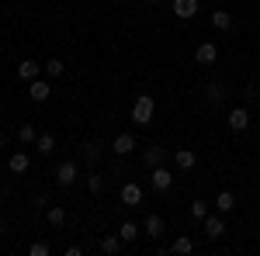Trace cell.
Segmentation results:
<instances>
[{"instance_id":"25","label":"cell","mask_w":260,"mask_h":256,"mask_svg":"<svg viewBox=\"0 0 260 256\" xmlns=\"http://www.w3.org/2000/svg\"><path fill=\"white\" fill-rule=\"evenodd\" d=\"M83 159H87L90 166L101 159V145H98V142H87V145H83Z\"/></svg>"},{"instance_id":"11","label":"cell","mask_w":260,"mask_h":256,"mask_svg":"<svg viewBox=\"0 0 260 256\" xmlns=\"http://www.w3.org/2000/svg\"><path fill=\"white\" fill-rule=\"evenodd\" d=\"M205 236L208 239H222L225 236V222L219 215H205Z\"/></svg>"},{"instance_id":"8","label":"cell","mask_w":260,"mask_h":256,"mask_svg":"<svg viewBox=\"0 0 260 256\" xmlns=\"http://www.w3.org/2000/svg\"><path fill=\"white\" fill-rule=\"evenodd\" d=\"M142 232L149 239H163V232H167V225H163L160 215H146V222H142Z\"/></svg>"},{"instance_id":"30","label":"cell","mask_w":260,"mask_h":256,"mask_svg":"<svg viewBox=\"0 0 260 256\" xmlns=\"http://www.w3.org/2000/svg\"><path fill=\"white\" fill-rule=\"evenodd\" d=\"M4 145H7V138H4V135H0V149H4Z\"/></svg>"},{"instance_id":"2","label":"cell","mask_w":260,"mask_h":256,"mask_svg":"<svg viewBox=\"0 0 260 256\" xmlns=\"http://www.w3.org/2000/svg\"><path fill=\"white\" fill-rule=\"evenodd\" d=\"M149 187H153L156 194H167V191L174 187V173H170L163 163H160V166H153V170H149Z\"/></svg>"},{"instance_id":"15","label":"cell","mask_w":260,"mask_h":256,"mask_svg":"<svg viewBox=\"0 0 260 256\" xmlns=\"http://www.w3.org/2000/svg\"><path fill=\"white\" fill-rule=\"evenodd\" d=\"M215 208H219V215H229V211L236 208V197H233V191H219V197H215Z\"/></svg>"},{"instance_id":"13","label":"cell","mask_w":260,"mask_h":256,"mask_svg":"<svg viewBox=\"0 0 260 256\" xmlns=\"http://www.w3.org/2000/svg\"><path fill=\"white\" fill-rule=\"evenodd\" d=\"M42 69H45V66H39V62H35V59H24V62H21V66H18V77H21V80H28V83H31V80H39V73H42Z\"/></svg>"},{"instance_id":"29","label":"cell","mask_w":260,"mask_h":256,"mask_svg":"<svg viewBox=\"0 0 260 256\" xmlns=\"http://www.w3.org/2000/svg\"><path fill=\"white\" fill-rule=\"evenodd\" d=\"M208 97H212V100L222 97V87H219V83H212V87H208Z\"/></svg>"},{"instance_id":"27","label":"cell","mask_w":260,"mask_h":256,"mask_svg":"<svg viewBox=\"0 0 260 256\" xmlns=\"http://www.w3.org/2000/svg\"><path fill=\"white\" fill-rule=\"evenodd\" d=\"M87 191H90V194H101V191H104V180H101L98 173H90V177H87Z\"/></svg>"},{"instance_id":"12","label":"cell","mask_w":260,"mask_h":256,"mask_svg":"<svg viewBox=\"0 0 260 256\" xmlns=\"http://www.w3.org/2000/svg\"><path fill=\"white\" fill-rule=\"evenodd\" d=\"M111 149H115L118 156H128V153L136 149V135H128V132H121V135L115 138V142H111Z\"/></svg>"},{"instance_id":"19","label":"cell","mask_w":260,"mask_h":256,"mask_svg":"<svg viewBox=\"0 0 260 256\" xmlns=\"http://www.w3.org/2000/svg\"><path fill=\"white\" fill-rule=\"evenodd\" d=\"M170 253H180V256L194 253V239H191V236H177V239H174V246H170Z\"/></svg>"},{"instance_id":"22","label":"cell","mask_w":260,"mask_h":256,"mask_svg":"<svg viewBox=\"0 0 260 256\" xmlns=\"http://www.w3.org/2000/svg\"><path fill=\"white\" fill-rule=\"evenodd\" d=\"M212 24H215L219 31H229V28H233V14H229V11H212Z\"/></svg>"},{"instance_id":"14","label":"cell","mask_w":260,"mask_h":256,"mask_svg":"<svg viewBox=\"0 0 260 256\" xmlns=\"http://www.w3.org/2000/svg\"><path fill=\"white\" fill-rule=\"evenodd\" d=\"M121 246H125V242H121L118 232H111V236H104V239H101V253H108V256L121 253Z\"/></svg>"},{"instance_id":"24","label":"cell","mask_w":260,"mask_h":256,"mask_svg":"<svg viewBox=\"0 0 260 256\" xmlns=\"http://www.w3.org/2000/svg\"><path fill=\"white\" fill-rule=\"evenodd\" d=\"M62 73H66V62L59 56H52V59L45 62V77H62Z\"/></svg>"},{"instance_id":"1","label":"cell","mask_w":260,"mask_h":256,"mask_svg":"<svg viewBox=\"0 0 260 256\" xmlns=\"http://www.w3.org/2000/svg\"><path fill=\"white\" fill-rule=\"evenodd\" d=\"M153 115H156V100L149 97V94H139V97L132 100V121H136V125L149 128V125H153Z\"/></svg>"},{"instance_id":"20","label":"cell","mask_w":260,"mask_h":256,"mask_svg":"<svg viewBox=\"0 0 260 256\" xmlns=\"http://www.w3.org/2000/svg\"><path fill=\"white\" fill-rule=\"evenodd\" d=\"M139 225H136V222H121V229H118V236H121V242H136V239H139Z\"/></svg>"},{"instance_id":"6","label":"cell","mask_w":260,"mask_h":256,"mask_svg":"<svg viewBox=\"0 0 260 256\" xmlns=\"http://www.w3.org/2000/svg\"><path fill=\"white\" fill-rule=\"evenodd\" d=\"M201 11V4L198 0H174V14H177L180 21H191L194 14Z\"/></svg>"},{"instance_id":"18","label":"cell","mask_w":260,"mask_h":256,"mask_svg":"<svg viewBox=\"0 0 260 256\" xmlns=\"http://www.w3.org/2000/svg\"><path fill=\"white\" fill-rule=\"evenodd\" d=\"M35 145H39V153H42V156H52V153H56V135L42 132V135L35 138Z\"/></svg>"},{"instance_id":"23","label":"cell","mask_w":260,"mask_h":256,"mask_svg":"<svg viewBox=\"0 0 260 256\" xmlns=\"http://www.w3.org/2000/svg\"><path fill=\"white\" fill-rule=\"evenodd\" d=\"M35 138H39L35 125H21V128H18V142H21V145H35Z\"/></svg>"},{"instance_id":"31","label":"cell","mask_w":260,"mask_h":256,"mask_svg":"<svg viewBox=\"0 0 260 256\" xmlns=\"http://www.w3.org/2000/svg\"><path fill=\"white\" fill-rule=\"evenodd\" d=\"M153 4H156V0H153Z\"/></svg>"},{"instance_id":"4","label":"cell","mask_w":260,"mask_h":256,"mask_svg":"<svg viewBox=\"0 0 260 256\" xmlns=\"http://www.w3.org/2000/svg\"><path fill=\"white\" fill-rule=\"evenodd\" d=\"M225 121H229L233 132H246V128H250V111H246V107H233Z\"/></svg>"},{"instance_id":"9","label":"cell","mask_w":260,"mask_h":256,"mask_svg":"<svg viewBox=\"0 0 260 256\" xmlns=\"http://www.w3.org/2000/svg\"><path fill=\"white\" fill-rule=\"evenodd\" d=\"M121 204H125V208L142 204V187L139 184H125V187H121Z\"/></svg>"},{"instance_id":"16","label":"cell","mask_w":260,"mask_h":256,"mask_svg":"<svg viewBox=\"0 0 260 256\" xmlns=\"http://www.w3.org/2000/svg\"><path fill=\"white\" fill-rule=\"evenodd\" d=\"M7 166H11V173H18V177H21V173H28V166H31V159H28V153H14Z\"/></svg>"},{"instance_id":"3","label":"cell","mask_w":260,"mask_h":256,"mask_svg":"<svg viewBox=\"0 0 260 256\" xmlns=\"http://www.w3.org/2000/svg\"><path fill=\"white\" fill-rule=\"evenodd\" d=\"M77 177H80L77 163H70V159H66V163H59V166H56V184H59V187H73V184H77Z\"/></svg>"},{"instance_id":"10","label":"cell","mask_w":260,"mask_h":256,"mask_svg":"<svg viewBox=\"0 0 260 256\" xmlns=\"http://www.w3.org/2000/svg\"><path fill=\"white\" fill-rule=\"evenodd\" d=\"M174 163H177V170L187 173V170H194V166H198V156H194L191 149H174Z\"/></svg>"},{"instance_id":"28","label":"cell","mask_w":260,"mask_h":256,"mask_svg":"<svg viewBox=\"0 0 260 256\" xmlns=\"http://www.w3.org/2000/svg\"><path fill=\"white\" fill-rule=\"evenodd\" d=\"M52 249H49V242H31L28 246V256H49Z\"/></svg>"},{"instance_id":"26","label":"cell","mask_w":260,"mask_h":256,"mask_svg":"<svg viewBox=\"0 0 260 256\" xmlns=\"http://www.w3.org/2000/svg\"><path fill=\"white\" fill-rule=\"evenodd\" d=\"M205 215H208V204L205 201H191V218L194 222H205Z\"/></svg>"},{"instance_id":"21","label":"cell","mask_w":260,"mask_h":256,"mask_svg":"<svg viewBox=\"0 0 260 256\" xmlns=\"http://www.w3.org/2000/svg\"><path fill=\"white\" fill-rule=\"evenodd\" d=\"M163 156H167V153H163L160 145H149V149H146V156H142V159H146V170L160 166V163H163Z\"/></svg>"},{"instance_id":"17","label":"cell","mask_w":260,"mask_h":256,"mask_svg":"<svg viewBox=\"0 0 260 256\" xmlns=\"http://www.w3.org/2000/svg\"><path fill=\"white\" fill-rule=\"evenodd\" d=\"M45 218H49L52 229H62V225H66V208H62V204H52V208L45 211Z\"/></svg>"},{"instance_id":"5","label":"cell","mask_w":260,"mask_h":256,"mask_svg":"<svg viewBox=\"0 0 260 256\" xmlns=\"http://www.w3.org/2000/svg\"><path fill=\"white\" fill-rule=\"evenodd\" d=\"M194 59H198L201 66H212V62L219 59V49H215V42H201L198 49H194Z\"/></svg>"},{"instance_id":"7","label":"cell","mask_w":260,"mask_h":256,"mask_svg":"<svg viewBox=\"0 0 260 256\" xmlns=\"http://www.w3.org/2000/svg\"><path fill=\"white\" fill-rule=\"evenodd\" d=\"M28 97L35 100V104H45V100L52 97V87H49L45 80H31V87H28Z\"/></svg>"}]
</instances>
